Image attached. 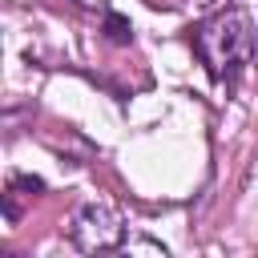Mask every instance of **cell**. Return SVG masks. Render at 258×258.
I'll return each mask as SVG.
<instances>
[{"label":"cell","mask_w":258,"mask_h":258,"mask_svg":"<svg viewBox=\"0 0 258 258\" xmlns=\"http://www.w3.org/2000/svg\"><path fill=\"white\" fill-rule=\"evenodd\" d=\"M250 48H254V32H250V16L246 12H226V16H218V20L198 28V52H202V60L210 64L214 77H222V64L226 69L246 64Z\"/></svg>","instance_id":"6da1fadb"},{"label":"cell","mask_w":258,"mask_h":258,"mask_svg":"<svg viewBox=\"0 0 258 258\" xmlns=\"http://www.w3.org/2000/svg\"><path fill=\"white\" fill-rule=\"evenodd\" d=\"M77 242L85 250H113L121 242V226L113 218V210L105 206H85L81 214V226H77Z\"/></svg>","instance_id":"7a4b0ae2"},{"label":"cell","mask_w":258,"mask_h":258,"mask_svg":"<svg viewBox=\"0 0 258 258\" xmlns=\"http://www.w3.org/2000/svg\"><path fill=\"white\" fill-rule=\"evenodd\" d=\"M105 36H109L113 44H129V40H133V24H129V16H121V12H105Z\"/></svg>","instance_id":"3957f363"},{"label":"cell","mask_w":258,"mask_h":258,"mask_svg":"<svg viewBox=\"0 0 258 258\" xmlns=\"http://www.w3.org/2000/svg\"><path fill=\"white\" fill-rule=\"evenodd\" d=\"M12 185H20V189H28V194H40V189H44V181H40V177H24V173H16V177H12Z\"/></svg>","instance_id":"277c9868"}]
</instances>
